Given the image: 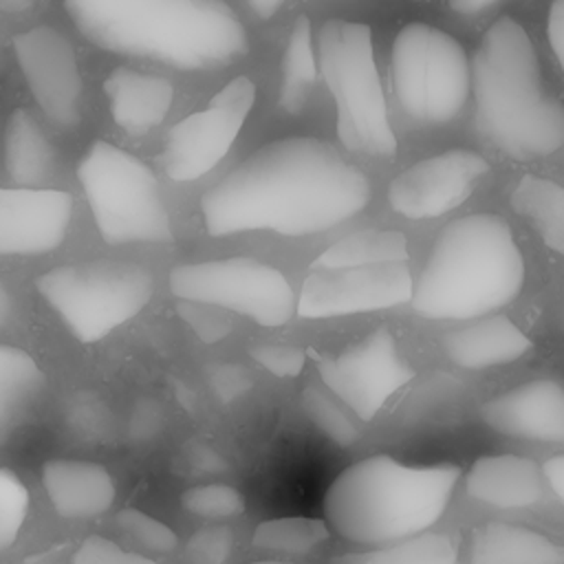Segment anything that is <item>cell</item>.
I'll return each instance as SVG.
<instances>
[{
	"instance_id": "46",
	"label": "cell",
	"mask_w": 564,
	"mask_h": 564,
	"mask_svg": "<svg viewBox=\"0 0 564 564\" xmlns=\"http://www.w3.org/2000/svg\"><path fill=\"white\" fill-rule=\"evenodd\" d=\"M251 564H291V562H284V560H258V562H251Z\"/></svg>"
},
{
	"instance_id": "36",
	"label": "cell",
	"mask_w": 564,
	"mask_h": 564,
	"mask_svg": "<svg viewBox=\"0 0 564 564\" xmlns=\"http://www.w3.org/2000/svg\"><path fill=\"white\" fill-rule=\"evenodd\" d=\"M70 564H159L148 555L126 551L117 542L101 538V535H88L79 549L73 555Z\"/></svg>"
},
{
	"instance_id": "22",
	"label": "cell",
	"mask_w": 564,
	"mask_h": 564,
	"mask_svg": "<svg viewBox=\"0 0 564 564\" xmlns=\"http://www.w3.org/2000/svg\"><path fill=\"white\" fill-rule=\"evenodd\" d=\"M469 564H564V544L509 522H489L474 531Z\"/></svg>"
},
{
	"instance_id": "43",
	"label": "cell",
	"mask_w": 564,
	"mask_h": 564,
	"mask_svg": "<svg viewBox=\"0 0 564 564\" xmlns=\"http://www.w3.org/2000/svg\"><path fill=\"white\" fill-rule=\"evenodd\" d=\"M282 4H284V0H249V7L253 9V13L260 15L262 20L275 15Z\"/></svg>"
},
{
	"instance_id": "41",
	"label": "cell",
	"mask_w": 564,
	"mask_h": 564,
	"mask_svg": "<svg viewBox=\"0 0 564 564\" xmlns=\"http://www.w3.org/2000/svg\"><path fill=\"white\" fill-rule=\"evenodd\" d=\"M150 421H159V416H156V410L145 403V405H141V408L134 412V416H132V434H134L137 438H148V436H152L156 430L150 427Z\"/></svg>"
},
{
	"instance_id": "2",
	"label": "cell",
	"mask_w": 564,
	"mask_h": 564,
	"mask_svg": "<svg viewBox=\"0 0 564 564\" xmlns=\"http://www.w3.org/2000/svg\"><path fill=\"white\" fill-rule=\"evenodd\" d=\"M77 31L95 46L178 70H209L240 59L249 37L225 0H64Z\"/></svg>"
},
{
	"instance_id": "12",
	"label": "cell",
	"mask_w": 564,
	"mask_h": 564,
	"mask_svg": "<svg viewBox=\"0 0 564 564\" xmlns=\"http://www.w3.org/2000/svg\"><path fill=\"white\" fill-rule=\"evenodd\" d=\"M317 372L359 421H370L410 379L414 370L390 330L377 328L348 348L317 357Z\"/></svg>"
},
{
	"instance_id": "18",
	"label": "cell",
	"mask_w": 564,
	"mask_h": 564,
	"mask_svg": "<svg viewBox=\"0 0 564 564\" xmlns=\"http://www.w3.org/2000/svg\"><path fill=\"white\" fill-rule=\"evenodd\" d=\"M42 487L57 516L90 520L110 509L117 496L110 471L93 460L53 458L42 465Z\"/></svg>"
},
{
	"instance_id": "31",
	"label": "cell",
	"mask_w": 564,
	"mask_h": 564,
	"mask_svg": "<svg viewBox=\"0 0 564 564\" xmlns=\"http://www.w3.org/2000/svg\"><path fill=\"white\" fill-rule=\"evenodd\" d=\"M183 507L203 520H227L245 511L242 494L225 482H207L189 487L181 496Z\"/></svg>"
},
{
	"instance_id": "1",
	"label": "cell",
	"mask_w": 564,
	"mask_h": 564,
	"mask_svg": "<svg viewBox=\"0 0 564 564\" xmlns=\"http://www.w3.org/2000/svg\"><path fill=\"white\" fill-rule=\"evenodd\" d=\"M368 200V176L330 143L286 137L262 145L214 183L200 198V216L209 236H311L355 218Z\"/></svg>"
},
{
	"instance_id": "4",
	"label": "cell",
	"mask_w": 564,
	"mask_h": 564,
	"mask_svg": "<svg viewBox=\"0 0 564 564\" xmlns=\"http://www.w3.org/2000/svg\"><path fill=\"white\" fill-rule=\"evenodd\" d=\"M524 275V258L507 220L467 214L436 236L410 304L427 319H476L511 304Z\"/></svg>"
},
{
	"instance_id": "39",
	"label": "cell",
	"mask_w": 564,
	"mask_h": 564,
	"mask_svg": "<svg viewBox=\"0 0 564 564\" xmlns=\"http://www.w3.org/2000/svg\"><path fill=\"white\" fill-rule=\"evenodd\" d=\"M189 465L196 467V471H203V474H218V471H225V467H227L223 456L216 449L207 447V445L192 447Z\"/></svg>"
},
{
	"instance_id": "6",
	"label": "cell",
	"mask_w": 564,
	"mask_h": 564,
	"mask_svg": "<svg viewBox=\"0 0 564 564\" xmlns=\"http://www.w3.org/2000/svg\"><path fill=\"white\" fill-rule=\"evenodd\" d=\"M317 68L335 99L339 141L352 152L394 154L397 139L375 64L370 29L339 18L324 22L317 35Z\"/></svg>"
},
{
	"instance_id": "19",
	"label": "cell",
	"mask_w": 564,
	"mask_h": 564,
	"mask_svg": "<svg viewBox=\"0 0 564 564\" xmlns=\"http://www.w3.org/2000/svg\"><path fill=\"white\" fill-rule=\"evenodd\" d=\"M465 489L474 500L496 509H527L542 498L544 478L531 458L496 454L474 460Z\"/></svg>"
},
{
	"instance_id": "10",
	"label": "cell",
	"mask_w": 564,
	"mask_h": 564,
	"mask_svg": "<svg viewBox=\"0 0 564 564\" xmlns=\"http://www.w3.org/2000/svg\"><path fill=\"white\" fill-rule=\"evenodd\" d=\"M170 291L183 302L238 313L267 328L286 324L295 308L286 278L249 256L178 264L170 271Z\"/></svg>"
},
{
	"instance_id": "24",
	"label": "cell",
	"mask_w": 564,
	"mask_h": 564,
	"mask_svg": "<svg viewBox=\"0 0 564 564\" xmlns=\"http://www.w3.org/2000/svg\"><path fill=\"white\" fill-rule=\"evenodd\" d=\"M4 167L22 187H37L55 172V148L26 108H15L7 121Z\"/></svg>"
},
{
	"instance_id": "33",
	"label": "cell",
	"mask_w": 564,
	"mask_h": 564,
	"mask_svg": "<svg viewBox=\"0 0 564 564\" xmlns=\"http://www.w3.org/2000/svg\"><path fill=\"white\" fill-rule=\"evenodd\" d=\"M29 513V489L22 478L0 467V553L15 540Z\"/></svg>"
},
{
	"instance_id": "3",
	"label": "cell",
	"mask_w": 564,
	"mask_h": 564,
	"mask_svg": "<svg viewBox=\"0 0 564 564\" xmlns=\"http://www.w3.org/2000/svg\"><path fill=\"white\" fill-rule=\"evenodd\" d=\"M469 66L476 126L500 152L533 161L564 145V106L544 90L531 37L513 18L487 29Z\"/></svg>"
},
{
	"instance_id": "30",
	"label": "cell",
	"mask_w": 564,
	"mask_h": 564,
	"mask_svg": "<svg viewBox=\"0 0 564 564\" xmlns=\"http://www.w3.org/2000/svg\"><path fill=\"white\" fill-rule=\"evenodd\" d=\"M302 410L306 419L335 445L348 447L359 438L357 416L333 392L319 386L304 388Z\"/></svg>"
},
{
	"instance_id": "5",
	"label": "cell",
	"mask_w": 564,
	"mask_h": 564,
	"mask_svg": "<svg viewBox=\"0 0 564 564\" xmlns=\"http://www.w3.org/2000/svg\"><path fill=\"white\" fill-rule=\"evenodd\" d=\"M460 469L452 463L408 465L375 454L346 467L324 496L333 531L350 542L381 546L430 531L447 511Z\"/></svg>"
},
{
	"instance_id": "44",
	"label": "cell",
	"mask_w": 564,
	"mask_h": 564,
	"mask_svg": "<svg viewBox=\"0 0 564 564\" xmlns=\"http://www.w3.org/2000/svg\"><path fill=\"white\" fill-rule=\"evenodd\" d=\"M11 313H13V297L0 278V328L7 326V322L11 319Z\"/></svg>"
},
{
	"instance_id": "9",
	"label": "cell",
	"mask_w": 564,
	"mask_h": 564,
	"mask_svg": "<svg viewBox=\"0 0 564 564\" xmlns=\"http://www.w3.org/2000/svg\"><path fill=\"white\" fill-rule=\"evenodd\" d=\"M392 84L401 110L421 126L458 117L471 93V66L463 46L425 22L403 26L392 44Z\"/></svg>"
},
{
	"instance_id": "45",
	"label": "cell",
	"mask_w": 564,
	"mask_h": 564,
	"mask_svg": "<svg viewBox=\"0 0 564 564\" xmlns=\"http://www.w3.org/2000/svg\"><path fill=\"white\" fill-rule=\"evenodd\" d=\"M35 0H0V11H9V13H15V11H24L33 4Z\"/></svg>"
},
{
	"instance_id": "32",
	"label": "cell",
	"mask_w": 564,
	"mask_h": 564,
	"mask_svg": "<svg viewBox=\"0 0 564 564\" xmlns=\"http://www.w3.org/2000/svg\"><path fill=\"white\" fill-rule=\"evenodd\" d=\"M117 527L119 531L130 538L137 546H141L148 553L165 555L172 553L178 544L176 533L159 518L141 511V509H123L117 513Z\"/></svg>"
},
{
	"instance_id": "26",
	"label": "cell",
	"mask_w": 564,
	"mask_h": 564,
	"mask_svg": "<svg viewBox=\"0 0 564 564\" xmlns=\"http://www.w3.org/2000/svg\"><path fill=\"white\" fill-rule=\"evenodd\" d=\"M390 262H408L405 236L392 229H361L324 249L313 260L311 269H346Z\"/></svg>"
},
{
	"instance_id": "37",
	"label": "cell",
	"mask_w": 564,
	"mask_h": 564,
	"mask_svg": "<svg viewBox=\"0 0 564 564\" xmlns=\"http://www.w3.org/2000/svg\"><path fill=\"white\" fill-rule=\"evenodd\" d=\"M251 386L249 372L236 364H223L212 372V388L223 401H231Z\"/></svg>"
},
{
	"instance_id": "28",
	"label": "cell",
	"mask_w": 564,
	"mask_h": 564,
	"mask_svg": "<svg viewBox=\"0 0 564 564\" xmlns=\"http://www.w3.org/2000/svg\"><path fill=\"white\" fill-rule=\"evenodd\" d=\"M456 542L445 533H421L381 544L366 553H350L330 564H456Z\"/></svg>"
},
{
	"instance_id": "13",
	"label": "cell",
	"mask_w": 564,
	"mask_h": 564,
	"mask_svg": "<svg viewBox=\"0 0 564 564\" xmlns=\"http://www.w3.org/2000/svg\"><path fill=\"white\" fill-rule=\"evenodd\" d=\"M412 286L414 278L408 262L311 269L302 282L295 311L308 319L383 311L410 302Z\"/></svg>"
},
{
	"instance_id": "25",
	"label": "cell",
	"mask_w": 564,
	"mask_h": 564,
	"mask_svg": "<svg viewBox=\"0 0 564 564\" xmlns=\"http://www.w3.org/2000/svg\"><path fill=\"white\" fill-rule=\"evenodd\" d=\"M511 207L533 225L549 249L564 256V185L527 174L511 192Z\"/></svg>"
},
{
	"instance_id": "11",
	"label": "cell",
	"mask_w": 564,
	"mask_h": 564,
	"mask_svg": "<svg viewBox=\"0 0 564 564\" xmlns=\"http://www.w3.org/2000/svg\"><path fill=\"white\" fill-rule=\"evenodd\" d=\"M256 99V86L249 77H236L225 84L212 101L172 126L161 163L172 181L187 183L212 172L231 150Z\"/></svg>"
},
{
	"instance_id": "27",
	"label": "cell",
	"mask_w": 564,
	"mask_h": 564,
	"mask_svg": "<svg viewBox=\"0 0 564 564\" xmlns=\"http://www.w3.org/2000/svg\"><path fill=\"white\" fill-rule=\"evenodd\" d=\"M317 53L313 51V33L306 15H300L286 40V51L282 57V86H280V106L295 115L304 110L313 95L317 77Z\"/></svg>"
},
{
	"instance_id": "42",
	"label": "cell",
	"mask_w": 564,
	"mask_h": 564,
	"mask_svg": "<svg viewBox=\"0 0 564 564\" xmlns=\"http://www.w3.org/2000/svg\"><path fill=\"white\" fill-rule=\"evenodd\" d=\"M496 2L500 0H449V7L456 11V13H463V15H474V13H480L489 7H494Z\"/></svg>"
},
{
	"instance_id": "16",
	"label": "cell",
	"mask_w": 564,
	"mask_h": 564,
	"mask_svg": "<svg viewBox=\"0 0 564 564\" xmlns=\"http://www.w3.org/2000/svg\"><path fill=\"white\" fill-rule=\"evenodd\" d=\"M73 220V198L51 187H0V256L57 249Z\"/></svg>"
},
{
	"instance_id": "29",
	"label": "cell",
	"mask_w": 564,
	"mask_h": 564,
	"mask_svg": "<svg viewBox=\"0 0 564 564\" xmlns=\"http://www.w3.org/2000/svg\"><path fill=\"white\" fill-rule=\"evenodd\" d=\"M328 540V529L317 518H275L256 527L253 546L278 555H308Z\"/></svg>"
},
{
	"instance_id": "35",
	"label": "cell",
	"mask_w": 564,
	"mask_h": 564,
	"mask_svg": "<svg viewBox=\"0 0 564 564\" xmlns=\"http://www.w3.org/2000/svg\"><path fill=\"white\" fill-rule=\"evenodd\" d=\"M234 549V533L229 527L214 524L198 529L187 542L189 564H225Z\"/></svg>"
},
{
	"instance_id": "40",
	"label": "cell",
	"mask_w": 564,
	"mask_h": 564,
	"mask_svg": "<svg viewBox=\"0 0 564 564\" xmlns=\"http://www.w3.org/2000/svg\"><path fill=\"white\" fill-rule=\"evenodd\" d=\"M540 469L544 485H549L551 491L564 502V454L549 458Z\"/></svg>"
},
{
	"instance_id": "21",
	"label": "cell",
	"mask_w": 564,
	"mask_h": 564,
	"mask_svg": "<svg viewBox=\"0 0 564 564\" xmlns=\"http://www.w3.org/2000/svg\"><path fill=\"white\" fill-rule=\"evenodd\" d=\"M104 93L115 123L134 137L156 128L174 101V88L165 77L134 68H115L104 79Z\"/></svg>"
},
{
	"instance_id": "17",
	"label": "cell",
	"mask_w": 564,
	"mask_h": 564,
	"mask_svg": "<svg viewBox=\"0 0 564 564\" xmlns=\"http://www.w3.org/2000/svg\"><path fill=\"white\" fill-rule=\"evenodd\" d=\"M480 414L498 434L564 443V383L560 379H531L489 399Z\"/></svg>"
},
{
	"instance_id": "8",
	"label": "cell",
	"mask_w": 564,
	"mask_h": 564,
	"mask_svg": "<svg viewBox=\"0 0 564 564\" xmlns=\"http://www.w3.org/2000/svg\"><path fill=\"white\" fill-rule=\"evenodd\" d=\"M35 289L77 341L93 344L139 315L154 282L137 262L93 260L53 267L35 280Z\"/></svg>"
},
{
	"instance_id": "15",
	"label": "cell",
	"mask_w": 564,
	"mask_h": 564,
	"mask_svg": "<svg viewBox=\"0 0 564 564\" xmlns=\"http://www.w3.org/2000/svg\"><path fill=\"white\" fill-rule=\"evenodd\" d=\"M13 55L40 110L59 128L79 123L82 75L73 44L53 26L13 37Z\"/></svg>"
},
{
	"instance_id": "14",
	"label": "cell",
	"mask_w": 564,
	"mask_h": 564,
	"mask_svg": "<svg viewBox=\"0 0 564 564\" xmlns=\"http://www.w3.org/2000/svg\"><path fill=\"white\" fill-rule=\"evenodd\" d=\"M487 172L489 163L482 154L447 150L394 176L388 187V203L397 214L412 220L438 218L463 205Z\"/></svg>"
},
{
	"instance_id": "7",
	"label": "cell",
	"mask_w": 564,
	"mask_h": 564,
	"mask_svg": "<svg viewBox=\"0 0 564 564\" xmlns=\"http://www.w3.org/2000/svg\"><path fill=\"white\" fill-rule=\"evenodd\" d=\"M77 181L108 245L172 240L156 174L132 152L101 139L93 141L77 163Z\"/></svg>"
},
{
	"instance_id": "38",
	"label": "cell",
	"mask_w": 564,
	"mask_h": 564,
	"mask_svg": "<svg viewBox=\"0 0 564 564\" xmlns=\"http://www.w3.org/2000/svg\"><path fill=\"white\" fill-rule=\"evenodd\" d=\"M546 33H549L551 48L564 70V0H553V4L549 9Z\"/></svg>"
},
{
	"instance_id": "34",
	"label": "cell",
	"mask_w": 564,
	"mask_h": 564,
	"mask_svg": "<svg viewBox=\"0 0 564 564\" xmlns=\"http://www.w3.org/2000/svg\"><path fill=\"white\" fill-rule=\"evenodd\" d=\"M251 359L262 366L267 372L282 377V379H293L302 372L306 364V355L302 348L295 344L286 341H260L249 348Z\"/></svg>"
},
{
	"instance_id": "23",
	"label": "cell",
	"mask_w": 564,
	"mask_h": 564,
	"mask_svg": "<svg viewBox=\"0 0 564 564\" xmlns=\"http://www.w3.org/2000/svg\"><path fill=\"white\" fill-rule=\"evenodd\" d=\"M44 386V372L26 350L0 344V445L29 421Z\"/></svg>"
},
{
	"instance_id": "20",
	"label": "cell",
	"mask_w": 564,
	"mask_h": 564,
	"mask_svg": "<svg viewBox=\"0 0 564 564\" xmlns=\"http://www.w3.org/2000/svg\"><path fill=\"white\" fill-rule=\"evenodd\" d=\"M531 339L505 315H482L445 335L443 348L452 364L467 370L507 366L531 350Z\"/></svg>"
}]
</instances>
